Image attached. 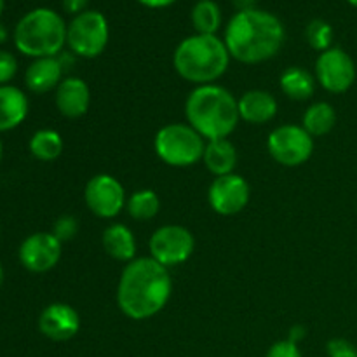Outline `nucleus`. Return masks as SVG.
I'll return each instance as SVG.
<instances>
[{"mask_svg": "<svg viewBox=\"0 0 357 357\" xmlns=\"http://www.w3.org/2000/svg\"><path fill=\"white\" fill-rule=\"evenodd\" d=\"M250 183L237 173L216 176L208 188V202L216 215H237L250 204Z\"/></svg>", "mask_w": 357, "mask_h": 357, "instance_id": "nucleus-12", "label": "nucleus"}, {"mask_svg": "<svg viewBox=\"0 0 357 357\" xmlns=\"http://www.w3.org/2000/svg\"><path fill=\"white\" fill-rule=\"evenodd\" d=\"M80 230L79 220L73 215H61L59 218H56V222L52 223V230L56 239L61 244L68 243V241H73L77 237Z\"/></svg>", "mask_w": 357, "mask_h": 357, "instance_id": "nucleus-27", "label": "nucleus"}, {"mask_svg": "<svg viewBox=\"0 0 357 357\" xmlns=\"http://www.w3.org/2000/svg\"><path fill=\"white\" fill-rule=\"evenodd\" d=\"M63 244L52 232H35L21 243L17 258L26 271L44 274L52 271L61 260Z\"/></svg>", "mask_w": 357, "mask_h": 357, "instance_id": "nucleus-13", "label": "nucleus"}, {"mask_svg": "<svg viewBox=\"0 0 357 357\" xmlns=\"http://www.w3.org/2000/svg\"><path fill=\"white\" fill-rule=\"evenodd\" d=\"M237 159H239L237 157V149L229 138L206 142L202 162H204L206 169L215 178L232 174L237 166Z\"/></svg>", "mask_w": 357, "mask_h": 357, "instance_id": "nucleus-20", "label": "nucleus"}, {"mask_svg": "<svg viewBox=\"0 0 357 357\" xmlns=\"http://www.w3.org/2000/svg\"><path fill=\"white\" fill-rule=\"evenodd\" d=\"M265 357H303V356L298 345L293 344V342H289L288 338H286V340L272 344Z\"/></svg>", "mask_w": 357, "mask_h": 357, "instance_id": "nucleus-30", "label": "nucleus"}, {"mask_svg": "<svg viewBox=\"0 0 357 357\" xmlns=\"http://www.w3.org/2000/svg\"><path fill=\"white\" fill-rule=\"evenodd\" d=\"M316 75L307 72L302 66H289L279 77V87L282 94L293 101L310 100L316 93Z\"/></svg>", "mask_w": 357, "mask_h": 357, "instance_id": "nucleus-21", "label": "nucleus"}, {"mask_svg": "<svg viewBox=\"0 0 357 357\" xmlns=\"http://www.w3.org/2000/svg\"><path fill=\"white\" fill-rule=\"evenodd\" d=\"M54 103L59 114L66 119H79L91 107V89L80 77H65L54 91Z\"/></svg>", "mask_w": 357, "mask_h": 357, "instance_id": "nucleus-15", "label": "nucleus"}, {"mask_svg": "<svg viewBox=\"0 0 357 357\" xmlns=\"http://www.w3.org/2000/svg\"><path fill=\"white\" fill-rule=\"evenodd\" d=\"M84 201H86L87 209L98 218L112 220L124 211L128 195H126L124 185L117 178L101 173L86 183Z\"/></svg>", "mask_w": 357, "mask_h": 357, "instance_id": "nucleus-10", "label": "nucleus"}, {"mask_svg": "<svg viewBox=\"0 0 357 357\" xmlns=\"http://www.w3.org/2000/svg\"><path fill=\"white\" fill-rule=\"evenodd\" d=\"M110 40V26L103 13L86 9L73 16L66 30V47L75 58H98Z\"/></svg>", "mask_w": 357, "mask_h": 357, "instance_id": "nucleus-7", "label": "nucleus"}, {"mask_svg": "<svg viewBox=\"0 0 357 357\" xmlns=\"http://www.w3.org/2000/svg\"><path fill=\"white\" fill-rule=\"evenodd\" d=\"M101 243H103L105 253L114 258V260L129 264L136 258V250H138L136 237L132 230L124 223L108 225L105 229L103 237H101Z\"/></svg>", "mask_w": 357, "mask_h": 357, "instance_id": "nucleus-19", "label": "nucleus"}, {"mask_svg": "<svg viewBox=\"0 0 357 357\" xmlns=\"http://www.w3.org/2000/svg\"><path fill=\"white\" fill-rule=\"evenodd\" d=\"M3 278H6V272H3V267H2V261H0V286L3 284Z\"/></svg>", "mask_w": 357, "mask_h": 357, "instance_id": "nucleus-36", "label": "nucleus"}, {"mask_svg": "<svg viewBox=\"0 0 357 357\" xmlns=\"http://www.w3.org/2000/svg\"><path fill=\"white\" fill-rule=\"evenodd\" d=\"M286 30L275 14L264 9L237 10L227 23L223 42L230 58L244 65L268 61L281 51Z\"/></svg>", "mask_w": 357, "mask_h": 357, "instance_id": "nucleus-2", "label": "nucleus"}, {"mask_svg": "<svg viewBox=\"0 0 357 357\" xmlns=\"http://www.w3.org/2000/svg\"><path fill=\"white\" fill-rule=\"evenodd\" d=\"M87 3H89V0H63V9H65V13L77 16V14L86 10Z\"/></svg>", "mask_w": 357, "mask_h": 357, "instance_id": "nucleus-31", "label": "nucleus"}, {"mask_svg": "<svg viewBox=\"0 0 357 357\" xmlns=\"http://www.w3.org/2000/svg\"><path fill=\"white\" fill-rule=\"evenodd\" d=\"M80 316L72 305L49 303L38 316V331L52 342H68L80 331Z\"/></svg>", "mask_w": 357, "mask_h": 357, "instance_id": "nucleus-14", "label": "nucleus"}, {"mask_svg": "<svg viewBox=\"0 0 357 357\" xmlns=\"http://www.w3.org/2000/svg\"><path fill=\"white\" fill-rule=\"evenodd\" d=\"M305 337H307V330H305V326H302V324H295V326L289 328L288 340L293 342V344L298 345Z\"/></svg>", "mask_w": 357, "mask_h": 357, "instance_id": "nucleus-32", "label": "nucleus"}, {"mask_svg": "<svg viewBox=\"0 0 357 357\" xmlns=\"http://www.w3.org/2000/svg\"><path fill=\"white\" fill-rule=\"evenodd\" d=\"M173 293L169 268L152 257H136L122 268L117 284V305L126 317L146 321L167 305Z\"/></svg>", "mask_w": 357, "mask_h": 357, "instance_id": "nucleus-1", "label": "nucleus"}, {"mask_svg": "<svg viewBox=\"0 0 357 357\" xmlns=\"http://www.w3.org/2000/svg\"><path fill=\"white\" fill-rule=\"evenodd\" d=\"M2 157H3V145H2V139H0V162H2Z\"/></svg>", "mask_w": 357, "mask_h": 357, "instance_id": "nucleus-38", "label": "nucleus"}, {"mask_svg": "<svg viewBox=\"0 0 357 357\" xmlns=\"http://www.w3.org/2000/svg\"><path fill=\"white\" fill-rule=\"evenodd\" d=\"M68 24L56 10L37 7L24 14L14 28L13 40L17 51L31 59L59 56L66 45Z\"/></svg>", "mask_w": 357, "mask_h": 357, "instance_id": "nucleus-5", "label": "nucleus"}, {"mask_svg": "<svg viewBox=\"0 0 357 357\" xmlns=\"http://www.w3.org/2000/svg\"><path fill=\"white\" fill-rule=\"evenodd\" d=\"M234 3H236L239 10H248V9H255L257 0H234Z\"/></svg>", "mask_w": 357, "mask_h": 357, "instance_id": "nucleus-34", "label": "nucleus"}, {"mask_svg": "<svg viewBox=\"0 0 357 357\" xmlns=\"http://www.w3.org/2000/svg\"><path fill=\"white\" fill-rule=\"evenodd\" d=\"M272 159L284 167H298L314 153V138L298 124H282L272 129L267 138Z\"/></svg>", "mask_w": 357, "mask_h": 357, "instance_id": "nucleus-8", "label": "nucleus"}, {"mask_svg": "<svg viewBox=\"0 0 357 357\" xmlns=\"http://www.w3.org/2000/svg\"><path fill=\"white\" fill-rule=\"evenodd\" d=\"M316 80L328 93H347L356 82L354 59L347 51L335 45L319 52L316 59Z\"/></svg>", "mask_w": 357, "mask_h": 357, "instance_id": "nucleus-11", "label": "nucleus"}, {"mask_svg": "<svg viewBox=\"0 0 357 357\" xmlns=\"http://www.w3.org/2000/svg\"><path fill=\"white\" fill-rule=\"evenodd\" d=\"M160 209V199L152 188H142L132 192L126 202V211L136 222H149L155 218Z\"/></svg>", "mask_w": 357, "mask_h": 357, "instance_id": "nucleus-25", "label": "nucleus"}, {"mask_svg": "<svg viewBox=\"0 0 357 357\" xmlns=\"http://www.w3.org/2000/svg\"><path fill=\"white\" fill-rule=\"evenodd\" d=\"M204 149L206 139L187 122L162 126L153 138L157 157L171 167H190L201 162Z\"/></svg>", "mask_w": 357, "mask_h": 357, "instance_id": "nucleus-6", "label": "nucleus"}, {"mask_svg": "<svg viewBox=\"0 0 357 357\" xmlns=\"http://www.w3.org/2000/svg\"><path fill=\"white\" fill-rule=\"evenodd\" d=\"M7 35H9L7 33V28L0 23V44H3L7 40Z\"/></svg>", "mask_w": 357, "mask_h": 357, "instance_id": "nucleus-35", "label": "nucleus"}, {"mask_svg": "<svg viewBox=\"0 0 357 357\" xmlns=\"http://www.w3.org/2000/svg\"><path fill=\"white\" fill-rule=\"evenodd\" d=\"M305 38L310 47L316 49L317 52L328 51L330 47H333V26L328 21L316 17V20L309 21V24L305 26Z\"/></svg>", "mask_w": 357, "mask_h": 357, "instance_id": "nucleus-26", "label": "nucleus"}, {"mask_svg": "<svg viewBox=\"0 0 357 357\" xmlns=\"http://www.w3.org/2000/svg\"><path fill=\"white\" fill-rule=\"evenodd\" d=\"M142 6L150 7V9H164V7L173 6L176 0H138Z\"/></svg>", "mask_w": 357, "mask_h": 357, "instance_id": "nucleus-33", "label": "nucleus"}, {"mask_svg": "<svg viewBox=\"0 0 357 357\" xmlns=\"http://www.w3.org/2000/svg\"><path fill=\"white\" fill-rule=\"evenodd\" d=\"M195 33L216 35L222 28V9L215 0H199L190 13Z\"/></svg>", "mask_w": 357, "mask_h": 357, "instance_id": "nucleus-24", "label": "nucleus"}, {"mask_svg": "<svg viewBox=\"0 0 357 357\" xmlns=\"http://www.w3.org/2000/svg\"><path fill=\"white\" fill-rule=\"evenodd\" d=\"M3 7H6V0H0V16H2L3 13Z\"/></svg>", "mask_w": 357, "mask_h": 357, "instance_id": "nucleus-37", "label": "nucleus"}, {"mask_svg": "<svg viewBox=\"0 0 357 357\" xmlns=\"http://www.w3.org/2000/svg\"><path fill=\"white\" fill-rule=\"evenodd\" d=\"M30 110V101L23 89L6 84L0 86V132L16 129L24 122Z\"/></svg>", "mask_w": 357, "mask_h": 357, "instance_id": "nucleus-18", "label": "nucleus"}, {"mask_svg": "<svg viewBox=\"0 0 357 357\" xmlns=\"http://www.w3.org/2000/svg\"><path fill=\"white\" fill-rule=\"evenodd\" d=\"M349 3H351V6H354V7H357V0H347Z\"/></svg>", "mask_w": 357, "mask_h": 357, "instance_id": "nucleus-39", "label": "nucleus"}, {"mask_svg": "<svg viewBox=\"0 0 357 357\" xmlns=\"http://www.w3.org/2000/svg\"><path fill=\"white\" fill-rule=\"evenodd\" d=\"M328 357H357V347L345 338H331L326 344Z\"/></svg>", "mask_w": 357, "mask_h": 357, "instance_id": "nucleus-29", "label": "nucleus"}, {"mask_svg": "<svg viewBox=\"0 0 357 357\" xmlns=\"http://www.w3.org/2000/svg\"><path fill=\"white\" fill-rule=\"evenodd\" d=\"M239 105L241 121L253 126H261L271 122L278 115L279 105L272 93L264 89L246 91L241 98H237Z\"/></svg>", "mask_w": 357, "mask_h": 357, "instance_id": "nucleus-17", "label": "nucleus"}, {"mask_svg": "<svg viewBox=\"0 0 357 357\" xmlns=\"http://www.w3.org/2000/svg\"><path fill=\"white\" fill-rule=\"evenodd\" d=\"M185 117L206 142L229 138L241 121L237 98L218 84L195 86L185 101Z\"/></svg>", "mask_w": 357, "mask_h": 357, "instance_id": "nucleus-3", "label": "nucleus"}, {"mask_svg": "<svg viewBox=\"0 0 357 357\" xmlns=\"http://www.w3.org/2000/svg\"><path fill=\"white\" fill-rule=\"evenodd\" d=\"M335 124H337V112H335L333 105H330L328 101L312 103L302 117V128L312 138L326 136L328 132L333 131Z\"/></svg>", "mask_w": 357, "mask_h": 357, "instance_id": "nucleus-22", "label": "nucleus"}, {"mask_svg": "<svg viewBox=\"0 0 357 357\" xmlns=\"http://www.w3.org/2000/svg\"><path fill=\"white\" fill-rule=\"evenodd\" d=\"M230 52L218 35L194 33L183 38L173 52L174 72L195 86L216 84L230 65Z\"/></svg>", "mask_w": 357, "mask_h": 357, "instance_id": "nucleus-4", "label": "nucleus"}, {"mask_svg": "<svg viewBox=\"0 0 357 357\" xmlns=\"http://www.w3.org/2000/svg\"><path fill=\"white\" fill-rule=\"evenodd\" d=\"M17 59L13 52L0 49V86H6L16 77Z\"/></svg>", "mask_w": 357, "mask_h": 357, "instance_id": "nucleus-28", "label": "nucleus"}, {"mask_svg": "<svg viewBox=\"0 0 357 357\" xmlns=\"http://www.w3.org/2000/svg\"><path fill=\"white\" fill-rule=\"evenodd\" d=\"M28 149H30V153L37 160L52 162L63 153L65 142H63L61 135L54 129H38L31 135L30 142H28Z\"/></svg>", "mask_w": 357, "mask_h": 357, "instance_id": "nucleus-23", "label": "nucleus"}, {"mask_svg": "<svg viewBox=\"0 0 357 357\" xmlns=\"http://www.w3.org/2000/svg\"><path fill=\"white\" fill-rule=\"evenodd\" d=\"M150 257L166 268L176 267L190 260L195 250L194 234L187 227L169 223L152 234L149 241Z\"/></svg>", "mask_w": 357, "mask_h": 357, "instance_id": "nucleus-9", "label": "nucleus"}, {"mask_svg": "<svg viewBox=\"0 0 357 357\" xmlns=\"http://www.w3.org/2000/svg\"><path fill=\"white\" fill-rule=\"evenodd\" d=\"M63 79H65V68H63L59 56L33 59L24 72V84H26L28 91L35 94L56 91Z\"/></svg>", "mask_w": 357, "mask_h": 357, "instance_id": "nucleus-16", "label": "nucleus"}]
</instances>
